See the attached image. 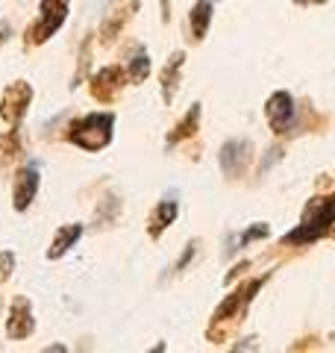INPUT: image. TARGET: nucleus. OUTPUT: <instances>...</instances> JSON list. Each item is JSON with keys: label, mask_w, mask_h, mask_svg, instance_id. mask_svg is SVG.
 Wrapping results in <instances>:
<instances>
[{"label": "nucleus", "mask_w": 335, "mask_h": 353, "mask_svg": "<svg viewBox=\"0 0 335 353\" xmlns=\"http://www.w3.org/2000/svg\"><path fill=\"white\" fill-rule=\"evenodd\" d=\"M112 127H115V115L112 112H88L71 124L68 139L71 145L83 148L88 153H97L112 141Z\"/></svg>", "instance_id": "nucleus-1"}, {"label": "nucleus", "mask_w": 335, "mask_h": 353, "mask_svg": "<svg viewBox=\"0 0 335 353\" xmlns=\"http://www.w3.org/2000/svg\"><path fill=\"white\" fill-rule=\"evenodd\" d=\"M68 3L71 0H41L39 18L27 27V44H44L50 36H56L68 18Z\"/></svg>", "instance_id": "nucleus-2"}, {"label": "nucleus", "mask_w": 335, "mask_h": 353, "mask_svg": "<svg viewBox=\"0 0 335 353\" xmlns=\"http://www.w3.org/2000/svg\"><path fill=\"white\" fill-rule=\"evenodd\" d=\"M329 224H335V197H327L318 206H309L306 221L297 230L285 236L288 245H306V241H315L329 230Z\"/></svg>", "instance_id": "nucleus-3"}, {"label": "nucleus", "mask_w": 335, "mask_h": 353, "mask_svg": "<svg viewBox=\"0 0 335 353\" xmlns=\"http://www.w3.org/2000/svg\"><path fill=\"white\" fill-rule=\"evenodd\" d=\"M30 103H32V85L24 80L9 83L3 97H0V118H3L9 127H18L21 118L27 115Z\"/></svg>", "instance_id": "nucleus-4"}, {"label": "nucleus", "mask_w": 335, "mask_h": 353, "mask_svg": "<svg viewBox=\"0 0 335 353\" xmlns=\"http://www.w3.org/2000/svg\"><path fill=\"white\" fill-rule=\"evenodd\" d=\"M32 330H36V318H32V306L27 297H15L12 306H9V318H6V336L9 339H30Z\"/></svg>", "instance_id": "nucleus-5"}, {"label": "nucleus", "mask_w": 335, "mask_h": 353, "mask_svg": "<svg viewBox=\"0 0 335 353\" xmlns=\"http://www.w3.org/2000/svg\"><path fill=\"white\" fill-rule=\"evenodd\" d=\"M36 194H39V168L36 165H24L12 180V206L18 212H27L30 203L36 201Z\"/></svg>", "instance_id": "nucleus-6"}, {"label": "nucleus", "mask_w": 335, "mask_h": 353, "mask_svg": "<svg viewBox=\"0 0 335 353\" xmlns=\"http://www.w3.org/2000/svg\"><path fill=\"white\" fill-rule=\"evenodd\" d=\"M294 118H297V106L292 101V94L288 92L271 94V101H267V121H271L274 132H288L294 127Z\"/></svg>", "instance_id": "nucleus-7"}, {"label": "nucleus", "mask_w": 335, "mask_h": 353, "mask_svg": "<svg viewBox=\"0 0 335 353\" xmlns=\"http://www.w3.org/2000/svg\"><path fill=\"white\" fill-rule=\"evenodd\" d=\"M124 80H127V74H124V68H118V65H109V68L97 71L94 80H92V94H94V101L112 103V97L121 92Z\"/></svg>", "instance_id": "nucleus-8"}, {"label": "nucleus", "mask_w": 335, "mask_h": 353, "mask_svg": "<svg viewBox=\"0 0 335 353\" xmlns=\"http://www.w3.org/2000/svg\"><path fill=\"white\" fill-rule=\"evenodd\" d=\"M250 153H253L250 141H244V139L227 141L223 150H221V168H223V174H230V176L241 174L244 168H247V162H250Z\"/></svg>", "instance_id": "nucleus-9"}, {"label": "nucleus", "mask_w": 335, "mask_h": 353, "mask_svg": "<svg viewBox=\"0 0 335 353\" xmlns=\"http://www.w3.org/2000/svg\"><path fill=\"white\" fill-rule=\"evenodd\" d=\"M80 236H83V224H65V227H59V230H56V236H53V241H50L48 259L65 256V253H68L77 241H80Z\"/></svg>", "instance_id": "nucleus-10"}, {"label": "nucleus", "mask_w": 335, "mask_h": 353, "mask_svg": "<svg viewBox=\"0 0 335 353\" xmlns=\"http://www.w3.org/2000/svg\"><path fill=\"white\" fill-rule=\"evenodd\" d=\"M176 212H180L176 201H162L159 206H156V209H153V215H150V236H153V239H159L165 230L176 221Z\"/></svg>", "instance_id": "nucleus-11"}, {"label": "nucleus", "mask_w": 335, "mask_h": 353, "mask_svg": "<svg viewBox=\"0 0 335 353\" xmlns=\"http://www.w3.org/2000/svg\"><path fill=\"white\" fill-rule=\"evenodd\" d=\"M183 59H185V53L183 50H176L171 62L165 65V71H162V94H165V103H171L174 101V92H176V83H180V68H183Z\"/></svg>", "instance_id": "nucleus-12"}, {"label": "nucleus", "mask_w": 335, "mask_h": 353, "mask_svg": "<svg viewBox=\"0 0 335 353\" xmlns=\"http://www.w3.org/2000/svg\"><path fill=\"white\" fill-rule=\"evenodd\" d=\"M197 124H200V106L194 103L192 109H188V115L176 124V130L168 136V145H176V141H183V139H192L197 132Z\"/></svg>", "instance_id": "nucleus-13"}, {"label": "nucleus", "mask_w": 335, "mask_h": 353, "mask_svg": "<svg viewBox=\"0 0 335 353\" xmlns=\"http://www.w3.org/2000/svg\"><path fill=\"white\" fill-rule=\"evenodd\" d=\"M209 24H212V0H200V3H194V9H192V36L203 39Z\"/></svg>", "instance_id": "nucleus-14"}, {"label": "nucleus", "mask_w": 335, "mask_h": 353, "mask_svg": "<svg viewBox=\"0 0 335 353\" xmlns=\"http://www.w3.org/2000/svg\"><path fill=\"white\" fill-rule=\"evenodd\" d=\"M148 74H150V57L144 50H139L136 57H132V62H130L127 77L132 83H144V80H148Z\"/></svg>", "instance_id": "nucleus-15"}, {"label": "nucleus", "mask_w": 335, "mask_h": 353, "mask_svg": "<svg viewBox=\"0 0 335 353\" xmlns=\"http://www.w3.org/2000/svg\"><path fill=\"white\" fill-rule=\"evenodd\" d=\"M139 3H132L130 9H121V12L115 15V18H112V21H106V24H103V30H100V39H103V41H112V39H115L118 36V30L121 27H124V21L132 15V9H136Z\"/></svg>", "instance_id": "nucleus-16"}, {"label": "nucleus", "mask_w": 335, "mask_h": 353, "mask_svg": "<svg viewBox=\"0 0 335 353\" xmlns=\"http://www.w3.org/2000/svg\"><path fill=\"white\" fill-rule=\"evenodd\" d=\"M0 150H3L6 157H18L21 153V132H18V127H12L6 136H0Z\"/></svg>", "instance_id": "nucleus-17"}, {"label": "nucleus", "mask_w": 335, "mask_h": 353, "mask_svg": "<svg viewBox=\"0 0 335 353\" xmlns=\"http://www.w3.org/2000/svg\"><path fill=\"white\" fill-rule=\"evenodd\" d=\"M244 301H241V292H236V294H230L227 301H223L218 309H215V321H227V315H232L236 309L241 306Z\"/></svg>", "instance_id": "nucleus-18"}, {"label": "nucleus", "mask_w": 335, "mask_h": 353, "mask_svg": "<svg viewBox=\"0 0 335 353\" xmlns=\"http://www.w3.org/2000/svg\"><path fill=\"white\" fill-rule=\"evenodd\" d=\"M15 271V253L12 250H0V283H6Z\"/></svg>", "instance_id": "nucleus-19"}, {"label": "nucleus", "mask_w": 335, "mask_h": 353, "mask_svg": "<svg viewBox=\"0 0 335 353\" xmlns=\"http://www.w3.org/2000/svg\"><path fill=\"white\" fill-rule=\"evenodd\" d=\"M271 230H267V224H256V227H250L247 233L241 236V245H250V241H256V239H265Z\"/></svg>", "instance_id": "nucleus-20"}, {"label": "nucleus", "mask_w": 335, "mask_h": 353, "mask_svg": "<svg viewBox=\"0 0 335 353\" xmlns=\"http://www.w3.org/2000/svg\"><path fill=\"white\" fill-rule=\"evenodd\" d=\"M192 256H194V245H188V250L183 253V256H180V262H176V271H183L185 268V265L188 262H192Z\"/></svg>", "instance_id": "nucleus-21"}, {"label": "nucleus", "mask_w": 335, "mask_h": 353, "mask_svg": "<svg viewBox=\"0 0 335 353\" xmlns=\"http://www.w3.org/2000/svg\"><path fill=\"white\" fill-rule=\"evenodd\" d=\"M6 32H9V24H0V41L6 39Z\"/></svg>", "instance_id": "nucleus-22"}, {"label": "nucleus", "mask_w": 335, "mask_h": 353, "mask_svg": "<svg viewBox=\"0 0 335 353\" xmlns=\"http://www.w3.org/2000/svg\"><path fill=\"white\" fill-rule=\"evenodd\" d=\"M162 15H165V21H168V15H171L168 12V0H162Z\"/></svg>", "instance_id": "nucleus-23"}, {"label": "nucleus", "mask_w": 335, "mask_h": 353, "mask_svg": "<svg viewBox=\"0 0 335 353\" xmlns=\"http://www.w3.org/2000/svg\"><path fill=\"white\" fill-rule=\"evenodd\" d=\"M297 3H323V0H297Z\"/></svg>", "instance_id": "nucleus-24"}, {"label": "nucleus", "mask_w": 335, "mask_h": 353, "mask_svg": "<svg viewBox=\"0 0 335 353\" xmlns=\"http://www.w3.org/2000/svg\"><path fill=\"white\" fill-rule=\"evenodd\" d=\"M332 339H335V333H332Z\"/></svg>", "instance_id": "nucleus-25"}]
</instances>
